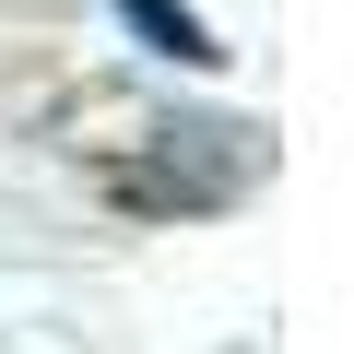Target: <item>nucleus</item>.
<instances>
[{
    "mask_svg": "<svg viewBox=\"0 0 354 354\" xmlns=\"http://www.w3.org/2000/svg\"><path fill=\"white\" fill-rule=\"evenodd\" d=\"M260 165H272V142L248 118H177V130H153V165L130 177V201H153V213H225Z\"/></svg>",
    "mask_w": 354,
    "mask_h": 354,
    "instance_id": "1",
    "label": "nucleus"
},
{
    "mask_svg": "<svg viewBox=\"0 0 354 354\" xmlns=\"http://www.w3.org/2000/svg\"><path fill=\"white\" fill-rule=\"evenodd\" d=\"M118 12H130V24H142V36L165 48V59H213V36H201L189 12H165V0H118Z\"/></svg>",
    "mask_w": 354,
    "mask_h": 354,
    "instance_id": "2",
    "label": "nucleus"
}]
</instances>
